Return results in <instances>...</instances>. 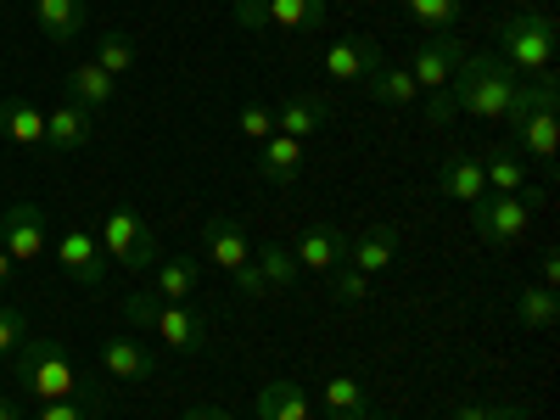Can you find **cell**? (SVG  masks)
I'll list each match as a JSON object with an SVG mask.
<instances>
[{"label":"cell","instance_id":"obj_13","mask_svg":"<svg viewBox=\"0 0 560 420\" xmlns=\"http://www.w3.org/2000/svg\"><path fill=\"white\" fill-rule=\"evenodd\" d=\"M102 370H107V382H152L158 376V353L140 342V337H107L102 342Z\"/></svg>","mask_w":560,"mask_h":420},{"label":"cell","instance_id":"obj_11","mask_svg":"<svg viewBox=\"0 0 560 420\" xmlns=\"http://www.w3.org/2000/svg\"><path fill=\"white\" fill-rule=\"evenodd\" d=\"M0 247H7L18 264L45 258V247H51V236H45V208L39 202H12L7 213H0Z\"/></svg>","mask_w":560,"mask_h":420},{"label":"cell","instance_id":"obj_30","mask_svg":"<svg viewBox=\"0 0 560 420\" xmlns=\"http://www.w3.org/2000/svg\"><path fill=\"white\" fill-rule=\"evenodd\" d=\"M404 7H409V23L420 34H448L465 18V0H404Z\"/></svg>","mask_w":560,"mask_h":420},{"label":"cell","instance_id":"obj_16","mask_svg":"<svg viewBox=\"0 0 560 420\" xmlns=\"http://www.w3.org/2000/svg\"><path fill=\"white\" fill-rule=\"evenodd\" d=\"M438 197L465 202V208H471L477 197H488L482 158H471V152H454V158H443V163H438Z\"/></svg>","mask_w":560,"mask_h":420},{"label":"cell","instance_id":"obj_39","mask_svg":"<svg viewBox=\"0 0 560 420\" xmlns=\"http://www.w3.org/2000/svg\"><path fill=\"white\" fill-rule=\"evenodd\" d=\"M538 275H544V292H555V280H560V258H555V253H544V258H538Z\"/></svg>","mask_w":560,"mask_h":420},{"label":"cell","instance_id":"obj_6","mask_svg":"<svg viewBox=\"0 0 560 420\" xmlns=\"http://www.w3.org/2000/svg\"><path fill=\"white\" fill-rule=\"evenodd\" d=\"M493 51L516 68L522 79L555 73V18L549 12H522V18H504L499 23V45Z\"/></svg>","mask_w":560,"mask_h":420},{"label":"cell","instance_id":"obj_37","mask_svg":"<svg viewBox=\"0 0 560 420\" xmlns=\"http://www.w3.org/2000/svg\"><path fill=\"white\" fill-rule=\"evenodd\" d=\"M482 420H533L522 404H499V409H482Z\"/></svg>","mask_w":560,"mask_h":420},{"label":"cell","instance_id":"obj_42","mask_svg":"<svg viewBox=\"0 0 560 420\" xmlns=\"http://www.w3.org/2000/svg\"><path fill=\"white\" fill-rule=\"evenodd\" d=\"M454 420H482V404H459V409H454Z\"/></svg>","mask_w":560,"mask_h":420},{"label":"cell","instance_id":"obj_33","mask_svg":"<svg viewBox=\"0 0 560 420\" xmlns=\"http://www.w3.org/2000/svg\"><path fill=\"white\" fill-rule=\"evenodd\" d=\"M331 292H337V303H370V275L353 269V264H337L331 269Z\"/></svg>","mask_w":560,"mask_h":420},{"label":"cell","instance_id":"obj_24","mask_svg":"<svg viewBox=\"0 0 560 420\" xmlns=\"http://www.w3.org/2000/svg\"><path fill=\"white\" fill-rule=\"evenodd\" d=\"M308 415H314V404H308V393L298 382L258 387V420H308Z\"/></svg>","mask_w":560,"mask_h":420},{"label":"cell","instance_id":"obj_43","mask_svg":"<svg viewBox=\"0 0 560 420\" xmlns=\"http://www.w3.org/2000/svg\"><path fill=\"white\" fill-rule=\"evenodd\" d=\"M364 420H387V415H364Z\"/></svg>","mask_w":560,"mask_h":420},{"label":"cell","instance_id":"obj_1","mask_svg":"<svg viewBox=\"0 0 560 420\" xmlns=\"http://www.w3.org/2000/svg\"><path fill=\"white\" fill-rule=\"evenodd\" d=\"M522 84L527 79L510 68L499 51H465V62L454 68V79L432 96L427 124H448L454 113H471L477 124H504L510 113H516Z\"/></svg>","mask_w":560,"mask_h":420},{"label":"cell","instance_id":"obj_18","mask_svg":"<svg viewBox=\"0 0 560 420\" xmlns=\"http://www.w3.org/2000/svg\"><path fill=\"white\" fill-rule=\"evenodd\" d=\"M90 135H96V124H90V113H84L79 102H62V107L45 113V152L68 158V152L90 147Z\"/></svg>","mask_w":560,"mask_h":420},{"label":"cell","instance_id":"obj_5","mask_svg":"<svg viewBox=\"0 0 560 420\" xmlns=\"http://www.w3.org/2000/svg\"><path fill=\"white\" fill-rule=\"evenodd\" d=\"M96 242L107 253V264H124L129 275H152L158 258H163V236H158V224L147 213H135V208H113L96 219Z\"/></svg>","mask_w":560,"mask_h":420},{"label":"cell","instance_id":"obj_9","mask_svg":"<svg viewBox=\"0 0 560 420\" xmlns=\"http://www.w3.org/2000/svg\"><path fill=\"white\" fill-rule=\"evenodd\" d=\"M236 23L247 34H264V28H287V34H308L325 23V0H236Z\"/></svg>","mask_w":560,"mask_h":420},{"label":"cell","instance_id":"obj_4","mask_svg":"<svg viewBox=\"0 0 560 420\" xmlns=\"http://www.w3.org/2000/svg\"><path fill=\"white\" fill-rule=\"evenodd\" d=\"M124 319L140 325V331H158L174 353H202L213 342V325L197 314V308H185V303H163L152 292H129L124 298Z\"/></svg>","mask_w":560,"mask_h":420},{"label":"cell","instance_id":"obj_44","mask_svg":"<svg viewBox=\"0 0 560 420\" xmlns=\"http://www.w3.org/2000/svg\"><path fill=\"white\" fill-rule=\"evenodd\" d=\"M544 7H549V0H544Z\"/></svg>","mask_w":560,"mask_h":420},{"label":"cell","instance_id":"obj_27","mask_svg":"<svg viewBox=\"0 0 560 420\" xmlns=\"http://www.w3.org/2000/svg\"><path fill=\"white\" fill-rule=\"evenodd\" d=\"M319 404L331 409V420H364L370 415V393L353 376H331V382L319 387Z\"/></svg>","mask_w":560,"mask_h":420},{"label":"cell","instance_id":"obj_22","mask_svg":"<svg viewBox=\"0 0 560 420\" xmlns=\"http://www.w3.org/2000/svg\"><path fill=\"white\" fill-rule=\"evenodd\" d=\"M393 258H398V230H393V224H370L364 236L348 247V264H353V269H364V275L393 269Z\"/></svg>","mask_w":560,"mask_h":420},{"label":"cell","instance_id":"obj_31","mask_svg":"<svg viewBox=\"0 0 560 420\" xmlns=\"http://www.w3.org/2000/svg\"><path fill=\"white\" fill-rule=\"evenodd\" d=\"M560 319V303H555V292H544V287H527L522 298H516V325H527V331H544V325H555Z\"/></svg>","mask_w":560,"mask_h":420},{"label":"cell","instance_id":"obj_38","mask_svg":"<svg viewBox=\"0 0 560 420\" xmlns=\"http://www.w3.org/2000/svg\"><path fill=\"white\" fill-rule=\"evenodd\" d=\"M179 420H236V415H224V409H213V404H191Z\"/></svg>","mask_w":560,"mask_h":420},{"label":"cell","instance_id":"obj_15","mask_svg":"<svg viewBox=\"0 0 560 420\" xmlns=\"http://www.w3.org/2000/svg\"><path fill=\"white\" fill-rule=\"evenodd\" d=\"M348 230H337V224H308L303 236H298V247H292V258L303 264V269H319V275H331L337 264H348Z\"/></svg>","mask_w":560,"mask_h":420},{"label":"cell","instance_id":"obj_23","mask_svg":"<svg viewBox=\"0 0 560 420\" xmlns=\"http://www.w3.org/2000/svg\"><path fill=\"white\" fill-rule=\"evenodd\" d=\"M0 135L12 147H45V113H34V102L23 96H7L0 102Z\"/></svg>","mask_w":560,"mask_h":420},{"label":"cell","instance_id":"obj_14","mask_svg":"<svg viewBox=\"0 0 560 420\" xmlns=\"http://www.w3.org/2000/svg\"><path fill=\"white\" fill-rule=\"evenodd\" d=\"M382 62L387 57H382L376 39H337V45H325V79H342V84H364Z\"/></svg>","mask_w":560,"mask_h":420},{"label":"cell","instance_id":"obj_35","mask_svg":"<svg viewBox=\"0 0 560 420\" xmlns=\"http://www.w3.org/2000/svg\"><path fill=\"white\" fill-rule=\"evenodd\" d=\"M236 129H242L247 140H258V147H264V140L275 135V113H269L264 102H247V107L236 113Z\"/></svg>","mask_w":560,"mask_h":420},{"label":"cell","instance_id":"obj_10","mask_svg":"<svg viewBox=\"0 0 560 420\" xmlns=\"http://www.w3.org/2000/svg\"><path fill=\"white\" fill-rule=\"evenodd\" d=\"M465 62V39H454V34H420L415 39V51H409V79H415V90H438L454 79V68Z\"/></svg>","mask_w":560,"mask_h":420},{"label":"cell","instance_id":"obj_36","mask_svg":"<svg viewBox=\"0 0 560 420\" xmlns=\"http://www.w3.org/2000/svg\"><path fill=\"white\" fill-rule=\"evenodd\" d=\"M96 409H90L84 398H57V404H39L28 420H90Z\"/></svg>","mask_w":560,"mask_h":420},{"label":"cell","instance_id":"obj_29","mask_svg":"<svg viewBox=\"0 0 560 420\" xmlns=\"http://www.w3.org/2000/svg\"><path fill=\"white\" fill-rule=\"evenodd\" d=\"M364 90H370L376 102H387V107H415V96H420L415 79H409V68H387V62L364 79Z\"/></svg>","mask_w":560,"mask_h":420},{"label":"cell","instance_id":"obj_34","mask_svg":"<svg viewBox=\"0 0 560 420\" xmlns=\"http://www.w3.org/2000/svg\"><path fill=\"white\" fill-rule=\"evenodd\" d=\"M23 337H28V314L18 303H0V359H12Z\"/></svg>","mask_w":560,"mask_h":420},{"label":"cell","instance_id":"obj_12","mask_svg":"<svg viewBox=\"0 0 560 420\" xmlns=\"http://www.w3.org/2000/svg\"><path fill=\"white\" fill-rule=\"evenodd\" d=\"M202 253L224 269V275H236V269H247L253 264V236L230 219V213H213L208 224H202Z\"/></svg>","mask_w":560,"mask_h":420},{"label":"cell","instance_id":"obj_41","mask_svg":"<svg viewBox=\"0 0 560 420\" xmlns=\"http://www.w3.org/2000/svg\"><path fill=\"white\" fill-rule=\"evenodd\" d=\"M12 275H18V258H12L7 247H0V287H12Z\"/></svg>","mask_w":560,"mask_h":420},{"label":"cell","instance_id":"obj_28","mask_svg":"<svg viewBox=\"0 0 560 420\" xmlns=\"http://www.w3.org/2000/svg\"><path fill=\"white\" fill-rule=\"evenodd\" d=\"M482 179H488V191H499V197H522L527 191V163L504 147V152L482 158Z\"/></svg>","mask_w":560,"mask_h":420},{"label":"cell","instance_id":"obj_7","mask_svg":"<svg viewBox=\"0 0 560 420\" xmlns=\"http://www.w3.org/2000/svg\"><path fill=\"white\" fill-rule=\"evenodd\" d=\"M527 224H533V191H527V197H499V191H488V197L471 202V230H477L488 247H516V242L527 236Z\"/></svg>","mask_w":560,"mask_h":420},{"label":"cell","instance_id":"obj_2","mask_svg":"<svg viewBox=\"0 0 560 420\" xmlns=\"http://www.w3.org/2000/svg\"><path fill=\"white\" fill-rule=\"evenodd\" d=\"M12 376H18V387L28 393V398H39V404H57V398H84L90 409H102L107 404V393H102V382H90L84 370H79V359L57 342V337H23L18 342V353H12Z\"/></svg>","mask_w":560,"mask_h":420},{"label":"cell","instance_id":"obj_3","mask_svg":"<svg viewBox=\"0 0 560 420\" xmlns=\"http://www.w3.org/2000/svg\"><path fill=\"white\" fill-rule=\"evenodd\" d=\"M504 129H510V152L516 158L555 163V152H560V84H555V73H538L522 84L516 113L504 118Z\"/></svg>","mask_w":560,"mask_h":420},{"label":"cell","instance_id":"obj_26","mask_svg":"<svg viewBox=\"0 0 560 420\" xmlns=\"http://www.w3.org/2000/svg\"><path fill=\"white\" fill-rule=\"evenodd\" d=\"M325 118H331V107H325L319 96H287V102H280V113H275V129L292 135V140H308Z\"/></svg>","mask_w":560,"mask_h":420},{"label":"cell","instance_id":"obj_21","mask_svg":"<svg viewBox=\"0 0 560 420\" xmlns=\"http://www.w3.org/2000/svg\"><path fill=\"white\" fill-rule=\"evenodd\" d=\"M113 96H118V79H113L107 68H96V62H79V68L68 73V102H79L84 113H102V107H113Z\"/></svg>","mask_w":560,"mask_h":420},{"label":"cell","instance_id":"obj_32","mask_svg":"<svg viewBox=\"0 0 560 420\" xmlns=\"http://www.w3.org/2000/svg\"><path fill=\"white\" fill-rule=\"evenodd\" d=\"M90 62H96V68H107L113 79H124V73L135 68V45H129V39H118V34H107V39L96 45V57H90Z\"/></svg>","mask_w":560,"mask_h":420},{"label":"cell","instance_id":"obj_8","mask_svg":"<svg viewBox=\"0 0 560 420\" xmlns=\"http://www.w3.org/2000/svg\"><path fill=\"white\" fill-rule=\"evenodd\" d=\"M57 264H62V275L68 280H79L84 292H102L107 287V275H113V264H107V253H102V242H96V224H68L62 236H57Z\"/></svg>","mask_w":560,"mask_h":420},{"label":"cell","instance_id":"obj_40","mask_svg":"<svg viewBox=\"0 0 560 420\" xmlns=\"http://www.w3.org/2000/svg\"><path fill=\"white\" fill-rule=\"evenodd\" d=\"M0 420H28V415H23V404H18V398L0 393Z\"/></svg>","mask_w":560,"mask_h":420},{"label":"cell","instance_id":"obj_17","mask_svg":"<svg viewBox=\"0 0 560 420\" xmlns=\"http://www.w3.org/2000/svg\"><path fill=\"white\" fill-rule=\"evenodd\" d=\"M152 287H158L152 298H163V303H191L197 287H202V258H191V253H168V258H158Z\"/></svg>","mask_w":560,"mask_h":420},{"label":"cell","instance_id":"obj_25","mask_svg":"<svg viewBox=\"0 0 560 420\" xmlns=\"http://www.w3.org/2000/svg\"><path fill=\"white\" fill-rule=\"evenodd\" d=\"M253 269H258V280H264V292H292L298 275H303V264H298L287 247H275V242L253 247Z\"/></svg>","mask_w":560,"mask_h":420},{"label":"cell","instance_id":"obj_20","mask_svg":"<svg viewBox=\"0 0 560 420\" xmlns=\"http://www.w3.org/2000/svg\"><path fill=\"white\" fill-rule=\"evenodd\" d=\"M258 174L269 179V185H292L298 174H303V140H292V135H269L264 147H258Z\"/></svg>","mask_w":560,"mask_h":420},{"label":"cell","instance_id":"obj_19","mask_svg":"<svg viewBox=\"0 0 560 420\" xmlns=\"http://www.w3.org/2000/svg\"><path fill=\"white\" fill-rule=\"evenodd\" d=\"M34 23L51 45H73L90 23V7L84 0H34Z\"/></svg>","mask_w":560,"mask_h":420}]
</instances>
